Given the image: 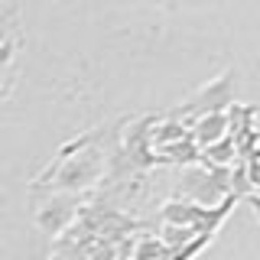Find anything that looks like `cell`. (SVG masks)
Segmentation results:
<instances>
[{
	"label": "cell",
	"instance_id": "1",
	"mask_svg": "<svg viewBox=\"0 0 260 260\" xmlns=\"http://www.w3.org/2000/svg\"><path fill=\"white\" fill-rule=\"evenodd\" d=\"M231 81H234V72H224L221 78H215L211 85L199 88L189 101L182 104L179 114H192V117H205V114H218L221 108L231 104Z\"/></svg>",
	"mask_w": 260,
	"mask_h": 260
},
{
	"label": "cell",
	"instance_id": "2",
	"mask_svg": "<svg viewBox=\"0 0 260 260\" xmlns=\"http://www.w3.org/2000/svg\"><path fill=\"white\" fill-rule=\"evenodd\" d=\"M221 137H228V117H224V111L205 114V117H195V120H192L189 140H192L195 146H211V143L221 140Z\"/></svg>",
	"mask_w": 260,
	"mask_h": 260
},
{
	"label": "cell",
	"instance_id": "6",
	"mask_svg": "<svg viewBox=\"0 0 260 260\" xmlns=\"http://www.w3.org/2000/svg\"><path fill=\"white\" fill-rule=\"evenodd\" d=\"M52 260H62V257H52Z\"/></svg>",
	"mask_w": 260,
	"mask_h": 260
},
{
	"label": "cell",
	"instance_id": "3",
	"mask_svg": "<svg viewBox=\"0 0 260 260\" xmlns=\"http://www.w3.org/2000/svg\"><path fill=\"white\" fill-rule=\"evenodd\" d=\"M234 140L231 137H221L218 143H211V146H202V159H208L211 166H228V162H234Z\"/></svg>",
	"mask_w": 260,
	"mask_h": 260
},
{
	"label": "cell",
	"instance_id": "4",
	"mask_svg": "<svg viewBox=\"0 0 260 260\" xmlns=\"http://www.w3.org/2000/svg\"><path fill=\"white\" fill-rule=\"evenodd\" d=\"M179 140H189V130L182 124H162L156 134H153V143L156 146H169V143H179Z\"/></svg>",
	"mask_w": 260,
	"mask_h": 260
},
{
	"label": "cell",
	"instance_id": "5",
	"mask_svg": "<svg viewBox=\"0 0 260 260\" xmlns=\"http://www.w3.org/2000/svg\"><path fill=\"white\" fill-rule=\"evenodd\" d=\"M192 228H179V224H166V231H162V238H166V244L169 247H179V244H189V238H192Z\"/></svg>",
	"mask_w": 260,
	"mask_h": 260
}]
</instances>
